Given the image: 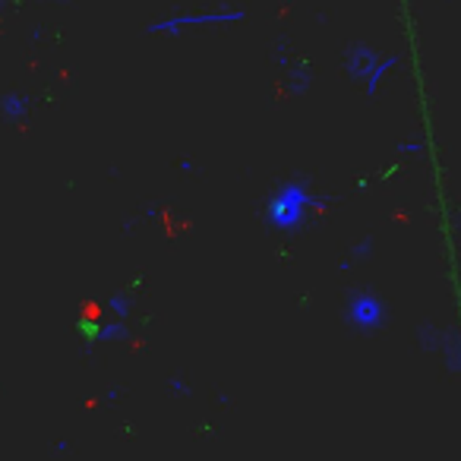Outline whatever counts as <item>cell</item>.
<instances>
[{
    "label": "cell",
    "mask_w": 461,
    "mask_h": 461,
    "mask_svg": "<svg viewBox=\"0 0 461 461\" xmlns=\"http://www.w3.org/2000/svg\"><path fill=\"white\" fill-rule=\"evenodd\" d=\"M348 313H351L354 325H360V329H373V325H379V319H382V303H379L376 297H370V294H357L351 300V307H348Z\"/></svg>",
    "instance_id": "2"
},
{
    "label": "cell",
    "mask_w": 461,
    "mask_h": 461,
    "mask_svg": "<svg viewBox=\"0 0 461 461\" xmlns=\"http://www.w3.org/2000/svg\"><path fill=\"white\" fill-rule=\"evenodd\" d=\"M307 206H310V193L300 184H288L272 196V202L266 206V215L272 227H294L307 215Z\"/></svg>",
    "instance_id": "1"
},
{
    "label": "cell",
    "mask_w": 461,
    "mask_h": 461,
    "mask_svg": "<svg viewBox=\"0 0 461 461\" xmlns=\"http://www.w3.org/2000/svg\"><path fill=\"white\" fill-rule=\"evenodd\" d=\"M3 114H7L10 120H16L19 114H26V102H22L19 95H7L3 98Z\"/></svg>",
    "instance_id": "3"
}]
</instances>
